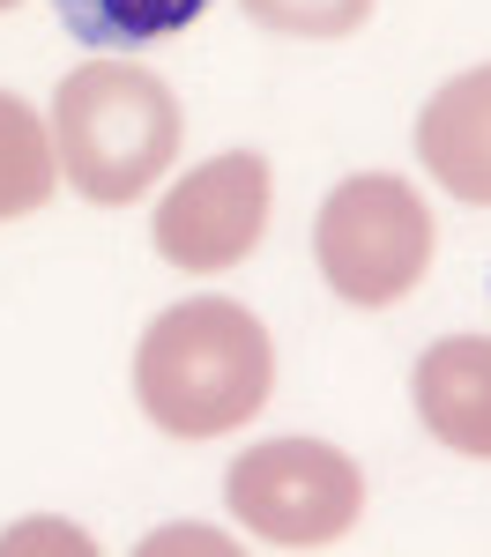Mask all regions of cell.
I'll return each mask as SVG.
<instances>
[{"label":"cell","mask_w":491,"mask_h":557,"mask_svg":"<svg viewBox=\"0 0 491 557\" xmlns=\"http://www.w3.org/2000/svg\"><path fill=\"white\" fill-rule=\"evenodd\" d=\"M268 380H275L268 327L231 298H186L157 312L134 349L142 417L172 438H223L268 401Z\"/></svg>","instance_id":"6da1fadb"},{"label":"cell","mask_w":491,"mask_h":557,"mask_svg":"<svg viewBox=\"0 0 491 557\" xmlns=\"http://www.w3.org/2000/svg\"><path fill=\"white\" fill-rule=\"evenodd\" d=\"M52 157L83 201L120 209L149 194V178L172 172L179 157V104L149 67L89 60L52 97Z\"/></svg>","instance_id":"7a4b0ae2"},{"label":"cell","mask_w":491,"mask_h":557,"mask_svg":"<svg viewBox=\"0 0 491 557\" xmlns=\"http://www.w3.org/2000/svg\"><path fill=\"white\" fill-rule=\"evenodd\" d=\"M312 260L328 275V290L351 305H395L425 283L432 268V215L425 194L395 172H357L343 178L320 223H312Z\"/></svg>","instance_id":"3957f363"},{"label":"cell","mask_w":491,"mask_h":557,"mask_svg":"<svg viewBox=\"0 0 491 557\" xmlns=\"http://www.w3.org/2000/svg\"><path fill=\"white\" fill-rule=\"evenodd\" d=\"M223 498L246 520V535H261L275 550H328L365 513V475L351 454L320 438H268L246 461H231Z\"/></svg>","instance_id":"277c9868"},{"label":"cell","mask_w":491,"mask_h":557,"mask_svg":"<svg viewBox=\"0 0 491 557\" xmlns=\"http://www.w3.org/2000/svg\"><path fill=\"white\" fill-rule=\"evenodd\" d=\"M268 231V164L254 149H231V157H209L201 172H186L157 201V253L186 268V275H223L261 246Z\"/></svg>","instance_id":"5b68a950"},{"label":"cell","mask_w":491,"mask_h":557,"mask_svg":"<svg viewBox=\"0 0 491 557\" xmlns=\"http://www.w3.org/2000/svg\"><path fill=\"white\" fill-rule=\"evenodd\" d=\"M409 394H417V417L440 446L491 461V343L484 335L432 343L409 372Z\"/></svg>","instance_id":"8992f818"},{"label":"cell","mask_w":491,"mask_h":557,"mask_svg":"<svg viewBox=\"0 0 491 557\" xmlns=\"http://www.w3.org/2000/svg\"><path fill=\"white\" fill-rule=\"evenodd\" d=\"M417 157L454 201L491 209V67H469L417 112Z\"/></svg>","instance_id":"52a82bcc"},{"label":"cell","mask_w":491,"mask_h":557,"mask_svg":"<svg viewBox=\"0 0 491 557\" xmlns=\"http://www.w3.org/2000/svg\"><path fill=\"white\" fill-rule=\"evenodd\" d=\"M201 8L209 0H60V23L89 52H134V45H149V38L186 30Z\"/></svg>","instance_id":"ba28073f"},{"label":"cell","mask_w":491,"mask_h":557,"mask_svg":"<svg viewBox=\"0 0 491 557\" xmlns=\"http://www.w3.org/2000/svg\"><path fill=\"white\" fill-rule=\"evenodd\" d=\"M52 186H60V178H52V141H45L38 112L0 89V223L45 209Z\"/></svg>","instance_id":"9c48e42d"},{"label":"cell","mask_w":491,"mask_h":557,"mask_svg":"<svg viewBox=\"0 0 491 557\" xmlns=\"http://www.w3.org/2000/svg\"><path fill=\"white\" fill-rule=\"evenodd\" d=\"M238 8L283 38H351L372 15V0H238Z\"/></svg>","instance_id":"30bf717a"},{"label":"cell","mask_w":491,"mask_h":557,"mask_svg":"<svg viewBox=\"0 0 491 557\" xmlns=\"http://www.w3.org/2000/svg\"><path fill=\"white\" fill-rule=\"evenodd\" d=\"M0 8H15V0H0Z\"/></svg>","instance_id":"8fae6325"}]
</instances>
